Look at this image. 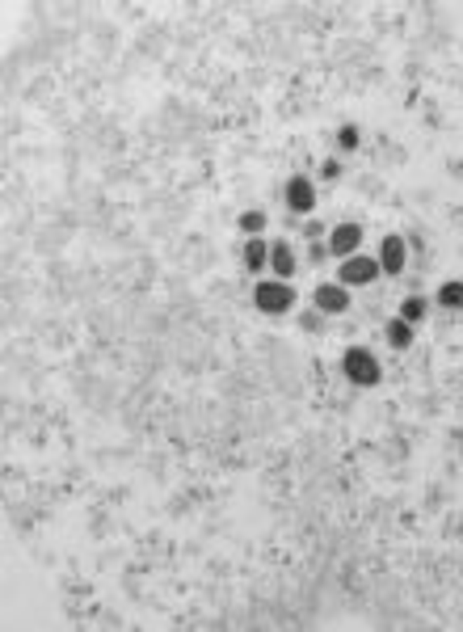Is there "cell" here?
<instances>
[{
	"label": "cell",
	"mask_w": 463,
	"mask_h": 632,
	"mask_svg": "<svg viewBox=\"0 0 463 632\" xmlns=\"http://www.w3.org/2000/svg\"><path fill=\"white\" fill-rule=\"evenodd\" d=\"M316 304H320L325 312H346V308H350V295H346V287H320V291H316Z\"/></svg>",
	"instance_id": "5b68a950"
},
{
	"label": "cell",
	"mask_w": 463,
	"mask_h": 632,
	"mask_svg": "<svg viewBox=\"0 0 463 632\" xmlns=\"http://www.w3.org/2000/svg\"><path fill=\"white\" fill-rule=\"evenodd\" d=\"M375 274H379V266L371 262V257H350L346 266H341V283H350V287H367V283H375Z\"/></svg>",
	"instance_id": "3957f363"
},
{
	"label": "cell",
	"mask_w": 463,
	"mask_h": 632,
	"mask_svg": "<svg viewBox=\"0 0 463 632\" xmlns=\"http://www.w3.org/2000/svg\"><path fill=\"white\" fill-rule=\"evenodd\" d=\"M274 270H278L282 278H291V270H295V257H291V249H287V245H274Z\"/></svg>",
	"instance_id": "9c48e42d"
},
{
	"label": "cell",
	"mask_w": 463,
	"mask_h": 632,
	"mask_svg": "<svg viewBox=\"0 0 463 632\" xmlns=\"http://www.w3.org/2000/svg\"><path fill=\"white\" fill-rule=\"evenodd\" d=\"M346 375H350V384H379V363L367 350H350L346 354Z\"/></svg>",
	"instance_id": "6da1fadb"
},
{
	"label": "cell",
	"mask_w": 463,
	"mask_h": 632,
	"mask_svg": "<svg viewBox=\"0 0 463 632\" xmlns=\"http://www.w3.org/2000/svg\"><path fill=\"white\" fill-rule=\"evenodd\" d=\"M354 143H358V131H354V127H346V131H341V148H354Z\"/></svg>",
	"instance_id": "5bb4252c"
},
{
	"label": "cell",
	"mask_w": 463,
	"mask_h": 632,
	"mask_svg": "<svg viewBox=\"0 0 463 632\" xmlns=\"http://www.w3.org/2000/svg\"><path fill=\"white\" fill-rule=\"evenodd\" d=\"M438 299H443V308H463V283H447L438 291Z\"/></svg>",
	"instance_id": "8fae6325"
},
{
	"label": "cell",
	"mask_w": 463,
	"mask_h": 632,
	"mask_svg": "<svg viewBox=\"0 0 463 632\" xmlns=\"http://www.w3.org/2000/svg\"><path fill=\"white\" fill-rule=\"evenodd\" d=\"M240 228H244V232H261V228H266V215H261V211H244V215H240Z\"/></svg>",
	"instance_id": "4fadbf2b"
},
{
	"label": "cell",
	"mask_w": 463,
	"mask_h": 632,
	"mask_svg": "<svg viewBox=\"0 0 463 632\" xmlns=\"http://www.w3.org/2000/svg\"><path fill=\"white\" fill-rule=\"evenodd\" d=\"M266 257H270V253H266V245H261V240H249V245H244V266H249V270H261V266H266Z\"/></svg>",
	"instance_id": "ba28073f"
},
{
	"label": "cell",
	"mask_w": 463,
	"mask_h": 632,
	"mask_svg": "<svg viewBox=\"0 0 463 632\" xmlns=\"http://www.w3.org/2000/svg\"><path fill=\"white\" fill-rule=\"evenodd\" d=\"M388 337H392V346H409V342H413L409 321H392V325H388Z\"/></svg>",
	"instance_id": "30bf717a"
},
{
	"label": "cell",
	"mask_w": 463,
	"mask_h": 632,
	"mask_svg": "<svg viewBox=\"0 0 463 632\" xmlns=\"http://www.w3.org/2000/svg\"><path fill=\"white\" fill-rule=\"evenodd\" d=\"M422 316H426V304H422V299H409V304L400 308V321H409V325H417Z\"/></svg>",
	"instance_id": "7c38bea8"
},
{
	"label": "cell",
	"mask_w": 463,
	"mask_h": 632,
	"mask_svg": "<svg viewBox=\"0 0 463 632\" xmlns=\"http://www.w3.org/2000/svg\"><path fill=\"white\" fill-rule=\"evenodd\" d=\"M257 304H261V312H287L295 304V295H291L287 283H261L257 287Z\"/></svg>",
	"instance_id": "7a4b0ae2"
},
{
	"label": "cell",
	"mask_w": 463,
	"mask_h": 632,
	"mask_svg": "<svg viewBox=\"0 0 463 632\" xmlns=\"http://www.w3.org/2000/svg\"><path fill=\"white\" fill-rule=\"evenodd\" d=\"M287 198H291V207H295V211H312V202H316V194H312V186H308L304 177H295V181H291Z\"/></svg>",
	"instance_id": "8992f818"
},
{
	"label": "cell",
	"mask_w": 463,
	"mask_h": 632,
	"mask_svg": "<svg viewBox=\"0 0 463 632\" xmlns=\"http://www.w3.org/2000/svg\"><path fill=\"white\" fill-rule=\"evenodd\" d=\"M400 266H405V240H400V236H388V240H384V270L396 274Z\"/></svg>",
	"instance_id": "52a82bcc"
},
{
	"label": "cell",
	"mask_w": 463,
	"mask_h": 632,
	"mask_svg": "<svg viewBox=\"0 0 463 632\" xmlns=\"http://www.w3.org/2000/svg\"><path fill=\"white\" fill-rule=\"evenodd\" d=\"M358 245H363V228H358V224H341V228L333 232V240H329L333 253H354Z\"/></svg>",
	"instance_id": "277c9868"
}]
</instances>
